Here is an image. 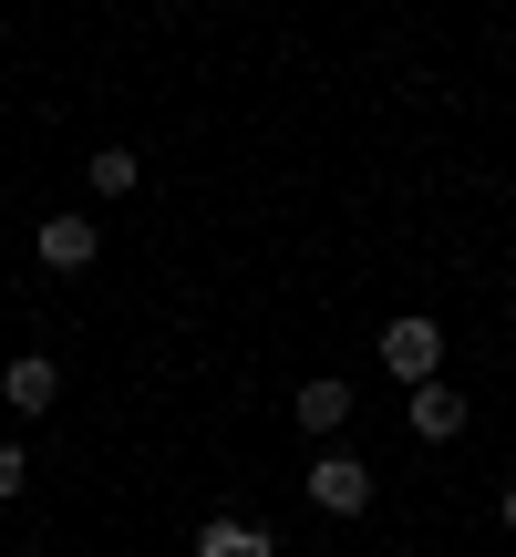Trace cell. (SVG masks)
Wrapping results in <instances>:
<instances>
[{"mask_svg":"<svg viewBox=\"0 0 516 557\" xmlns=\"http://www.w3.org/2000/svg\"><path fill=\"white\" fill-rule=\"evenodd\" d=\"M310 506H320V517H361V506H372V455H352V444H320V465H310Z\"/></svg>","mask_w":516,"mask_h":557,"instance_id":"6da1fadb","label":"cell"},{"mask_svg":"<svg viewBox=\"0 0 516 557\" xmlns=\"http://www.w3.org/2000/svg\"><path fill=\"white\" fill-rule=\"evenodd\" d=\"M382 372L414 382V393L444 382V331H434V320H393V331H382Z\"/></svg>","mask_w":516,"mask_h":557,"instance_id":"7a4b0ae2","label":"cell"},{"mask_svg":"<svg viewBox=\"0 0 516 557\" xmlns=\"http://www.w3.org/2000/svg\"><path fill=\"white\" fill-rule=\"evenodd\" d=\"M403 413H414L423 444H455V434H465V393H455V382H423V393H403Z\"/></svg>","mask_w":516,"mask_h":557,"instance_id":"3957f363","label":"cell"},{"mask_svg":"<svg viewBox=\"0 0 516 557\" xmlns=\"http://www.w3.org/2000/svg\"><path fill=\"white\" fill-rule=\"evenodd\" d=\"M290 413H299V434H320V444H331L341 423H352V382H299V393H290Z\"/></svg>","mask_w":516,"mask_h":557,"instance_id":"277c9868","label":"cell"},{"mask_svg":"<svg viewBox=\"0 0 516 557\" xmlns=\"http://www.w3.org/2000/svg\"><path fill=\"white\" fill-rule=\"evenodd\" d=\"M0 393H11V413H52V403H62V372L41 351H21L11 372H0Z\"/></svg>","mask_w":516,"mask_h":557,"instance_id":"5b68a950","label":"cell"},{"mask_svg":"<svg viewBox=\"0 0 516 557\" xmlns=\"http://www.w3.org/2000/svg\"><path fill=\"white\" fill-rule=\"evenodd\" d=\"M94 218H41V269H94Z\"/></svg>","mask_w":516,"mask_h":557,"instance_id":"8992f818","label":"cell"},{"mask_svg":"<svg viewBox=\"0 0 516 557\" xmlns=\"http://www.w3.org/2000/svg\"><path fill=\"white\" fill-rule=\"evenodd\" d=\"M197 557H269V527H248V517H207V527H197Z\"/></svg>","mask_w":516,"mask_h":557,"instance_id":"52a82bcc","label":"cell"},{"mask_svg":"<svg viewBox=\"0 0 516 557\" xmlns=\"http://www.w3.org/2000/svg\"><path fill=\"white\" fill-rule=\"evenodd\" d=\"M135 176H145L135 145H103V156H94V197H135Z\"/></svg>","mask_w":516,"mask_h":557,"instance_id":"ba28073f","label":"cell"},{"mask_svg":"<svg viewBox=\"0 0 516 557\" xmlns=\"http://www.w3.org/2000/svg\"><path fill=\"white\" fill-rule=\"evenodd\" d=\"M21 485H32V455H21V444H0V506H11Z\"/></svg>","mask_w":516,"mask_h":557,"instance_id":"9c48e42d","label":"cell"},{"mask_svg":"<svg viewBox=\"0 0 516 557\" xmlns=\"http://www.w3.org/2000/svg\"><path fill=\"white\" fill-rule=\"evenodd\" d=\"M496 517H506V527H516V485H506V496H496Z\"/></svg>","mask_w":516,"mask_h":557,"instance_id":"30bf717a","label":"cell"}]
</instances>
